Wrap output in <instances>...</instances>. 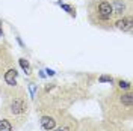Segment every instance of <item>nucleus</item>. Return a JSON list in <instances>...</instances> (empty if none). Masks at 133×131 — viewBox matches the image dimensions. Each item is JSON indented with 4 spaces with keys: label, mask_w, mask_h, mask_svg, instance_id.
<instances>
[{
    "label": "nucleus",
    "mask_w": 133,
    "mask_h": 131,
    "mask_svg": "<svg viewBox=\"0 0 133 131\" xmlns=\"http://www.w3.org/2000/svg\"><path fill=\"white\" fill-rule=\"evenodd\" d=\"M89 15H91L92 23L95 26H103V24H114L115 17L112 11L110 0H91V6H89Z\"/></svg>",
    "instance_id": "nucleus-1"
},
{
    "label": "nucleus",
    "mask_w": 133,
    "mask_h": 131,
    "mask_svg": "<svg viewBox=\"0 0 133 131\" xmlns=\"http://www.w3.org/2000/svg\"><path fill=\"white\" fill-rule=\"evenodd\" d=\"M110 5H112V11H114L115 20L121 18L124 15H130V11H132L130 0H110Z\"/></svg>",
    "instance_id": "nucleus-2"
},
{
    "label": "nucleus",
    "mask_w": 133,
    "mask_h": 131,
    "mask_svg": "<svg viewBox=\"0 0 133 131\" xmlns=\"http://www.w3.org/2000/svg\"><path fill=\"white\" fill-rule=\"evenodd\" d=\"M114 26L116 29L123 30V32H132V27H133V18L132 15H124L121 18H116L114 21Z\"/></svg>",
    "instance_id": "nucleus-3"
},
{
    "label": "nucleus",
    "mask_w": 133,
    "mask_h": 131,
    "mask_svg": "<svg viewBox=\"0 0 133 131\" xmlns=\"http://www.w3.org/2000/svg\"><path fill=\"white\" fill-rule=\"evenodd\" d=\"M27 106H26L24 99L21 98V97H17L11 101V104H9V112L12 113V115H20V113H24Z\"/></svg>",
    "instance_id": "nucleus-4"
},
{
    "label": "nucleus",
    "mask_w": 133,
    "mask_h": 131,
    "mask_svg": "<svg viewBox=\"0 0 133 131\" xmlns=\"http://www.w3.org/2000/svg\"><path fill=\"white\" fill-rule=\"evenodd\" d=\"M41 127L47 131L53 130V128L56 127V119L51 118V116H42L41 118Z\"/></svg>",
    "instance_id": "nucleus-5"
},
{
    "label": "nucleus",
    "mask_w": 133,
    "mask_h": 131,
    "mask_svg": "<svg viewBox=\"0 0 133 131\" xmlns=\"http://www.w3.org/2000/svg\"><path fill=\"white\" fill-rule=\"evenodd\" d=\"M5 82L8 83L9 86H15L17 84V71L15 68H11L5 72Z\"/></svg>",
    "instance_id": "nucleus-6"
},
{
    "label": "nucleus",
    "mask_w": 133,
    "mask_h": 131,
    "mask_svg": "<svg viewBox=\"0 0 133 131\" xmlns=\"http://www.w3.org/2000/svg\"><path fill=\"white\" fill-rule=\"evenodd\" d=\"M119 101H121V104L125 106L127 108H132L133 95H132V93H123V95H121V98H119Z\"/></svg>",
    "instance_id": "nucleus-7"
},
{
    "label": "nucleus",
    "mask_w": 133,
    "mask_h": 131,
    "mask_svg": "<svg viewBox=\"0 0 133 131\" xmlns=\"http://www.w3.org/2000/svg\"><path fill=\"white\" fill-rule=\"evenodd\" d=\"M11 130H12V125L9 123V121H6V119L0 121V131H11Z\"/></svg>",
    "instance_id": "nucleus-8"
},
{
    "label": "nucleus",
    "mask_w": 133,
    "mask_h": 131,
    "mask_svg": "<svg viewBox=\"0 0 133 131\" xmlns=\"http://www.w3.org/2000/svg\"><path fill=\"white\" fill-rule=\"evenodd\" d=\"M18 62H20L21 68H23V69L26 71V74H30V65H29V62H27L26 59H20Z\"/></svg>",
    "instance_id": "nucleus-9"
},
{
    "label": "nucleus",
    "mask_w": 133,
    "mask_h": 131,
    "mask_svg": "<svg viewBox=\"0 0 133 131\" xmlns=\"http://www.w3.org/2000/svg\"><path fill=\"white\" fill-rule=\"evenodd\" d=\"M61 6H62V9H65L66 12L70 14L71 17H76V9L73 8V6H70V5H65V3H61Z\"/></svg>",
    "instance_id": "nucleus-10"
},
{
    "label": "nucleus",
    "mask_w": 133,
    "mask_h": 131,
    "mask_svg": "<svg viewBox=\"0 0 133 131\" xmlns=\"http://www.w3.org/2000/svg\"><path fill=\"white\" fill-rule=\"evenodd\" d=\"M118 86H119L121 89H130V82H123V80H119V82H118Z\"/></svg>",
    "instance_id": "nucleus-11"
},
{
    "label": "nucleus",
    "mask_w": 133,
    "mask_h": 131,
    "mask_svg": "<svg viewBox=\"0 0 133 131\" xmlns=\"http://www.w3.org/2000/svg\"><path fill=\"white\" fill-rule=\"evenodd\" d=\"M100 82H109V83H112V82H114V78H112V77H109V75H101V77H100Z\"/></svg>",
    "instance_id": "nucleus-12"
},
{
    "label": "nucleus",
    "mask_w": 133,
    "mask_h": 131,
    "mask_svg": "<svg viewBox=\"0 0 133 131\" xmlns=\"http://www.w3.org/2000/svg\"><path fill=\"white\" fill-rule=\"evenodd\" d=\"M56 131H70V128H68V127H61V128H58Z\"/></svg>",
    "instance_id": "nucleus-13"
},
{
    "label": "nucleus",
    "mask_w": 133,
    "mask_h": 131,
    "mask_svg": "<svg viewBox=\"0 0 133 131\" xmlns=\"http://www.w3.org/2000/svg\"><path fill=\"white\" fill-rule=\"evenodd\" d=\"M0 36H2V30H0Z\"/></svg>",
    "instance_id": "nucleus-14"
}]
</instances>
